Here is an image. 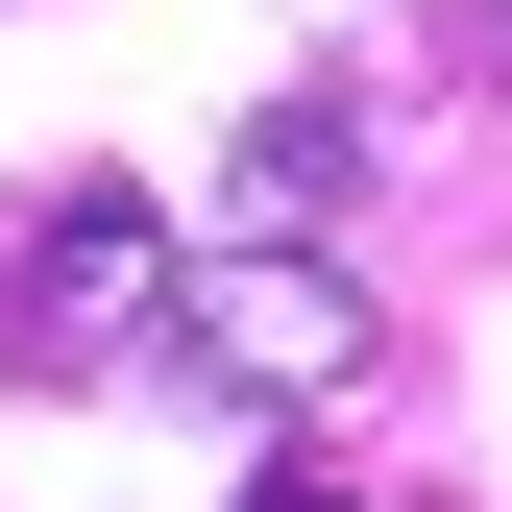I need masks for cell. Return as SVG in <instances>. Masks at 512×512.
Instances as JSON below:
<instances>
[{
  "mask_svg": "<svg viewBox=\"0 0 512 512\" xmlns=\"http://www.w3.org/2000/svg\"><path fill=\"white\" fill-rule=\"evenodd\" d=\"M147 317H171V196L74 171V196H25V220H0V366H25V391L147 366Z\"/></svg>",
  "mask_w": 512,
  "mask_h": 512,
  "instance_id": "1",
  "label": "cell"
},
{
  "mask_svg": "<svg viewBox=\"0 0 512 512\" xmlns=\"http://www.w3.org/2000/svg\"><path fill=\"white\" fill-rule=\"evenodd\" d=\"M147 342L196 366V391H244V415H293V391H342V366H366V293L317 269V244H220V269L171 244V317H147Z\"/></svg>",
  "mask_w": 512,
  "mask_h": 512,
  "instance_id": "2",
  "label": "cell"
},
{
  "mask_svg": "<svg viewBox=\"0 0 512 512\" xmlns=\"http://www.w3.org/2000/svg\"><path fill=\"white\" fill-rule=\"evenodd\" d=\"M342 171H366V147H342V98H269V122H244V220H269V244H293V220H342Z\"/></svg>",
  "mask_w": 512,
  "mask_h": 512,
  "instance_id": "3",
  "label": "cell"
},
{
  "mask_svg": "<svg viewBox=\"0 0 512 512\" xmlns=\"http://www.w3.org/2000/svg\"><path fill=\"white\" fill-rule=\"evenodd\" d=\"M244 512H366V488H317V464H269V488H244Z\"/></svg>",
  "mask_w": 512,
  "mask_h": 512,
  "instance_id": "4",
  "label": "cell"
}]
</instances>
